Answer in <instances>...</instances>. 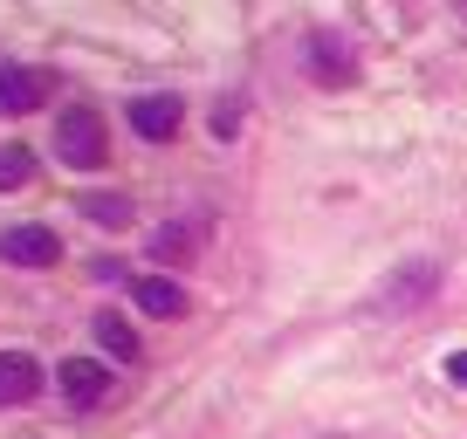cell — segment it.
I'll list each match as a JSON object with an SVG mask.
<instances>
[{
	"label": "cell",
	"instance_id": "cell-12",
	"mask_svg": "<svg viewBox=\"0 0 467 439\" xmlns=\"http://www.w3.org/2000/svg\"><path fill=\"white\" fill-rule=\"evenodd\" d=\"M192 248H200L192 227H159V234H151V254H159V261H192Z\"/></svg>",
	"mask_w": 467,
	"mask_h": 439
},
{
	"label": "cell",
	"instance_id": "cell-8",
	"mask_svg": "<svg viewBox=\"0 0 467 439\" xmlns=\"http://www.w3.org/2000/svg\"><path fill=\"white\" fill-rule=\"evenodd\" d=\"M138 309H145V316H186V289H179V281H165V275H138Z\"/></svg>",
	"mask_w": 467,
	"mask_h": 439
},
{
	"label": "cell",
	"instance_id": "cell-9",
	"mask_svg": "<svg viewBox=\"0 0 467 439\" xmlns=\"http://www.w3.org/2000/svg\"><path fill=\"white\" fill-rule=\"evenodd\" d=\"M89 330H97V343H103L110 357H138V330H131L124 316H117V309H103V316L89 322Z\"/></svg>",
	"mask_w": 467,
	"mask_h": 439
},
{
	"label": "cell",
	"instance_id": "cell-6",
	"mask_svg": "<svg viewBox=\"0 0 467 439\" xmlns=\"http://www.w3.org/2000/svg\"><path fill=\"white\" fill-rule=\"evenodd\" d=\"M179 124H186V103H179V97H138L131 103V131L151 138V145H165Z\"/></svg>",
	"mask_w": 467,
	"mask_h": 439
},
{
	"label": "cell",
	"instance_id": "cell-7",
	"mask_svg": "<svg viewBox=\"0 0 467 439\" xmlns=\"http://www.w3.org/2000/svg\"><path fill=\"white\" fill-rule=\"evenodd\" d=\"M42 392V364L28 351H0V405H28Z\"/></svg>",
	"mask_w": 467,
	"mask_h": 439
},
{
	"label": "cell",
	"instance_id": "cell-1",
	"mask_svg": "<svg viewBox=\"0 0 467 439\" xmlns=\"http://www.w3.org/2000/svg\"><path fill=\"white\" fill-rule=\"evenodd\" d=\"M56 151H62V165H76V172H97L103 165V117L89 110V103H76V110H62V124H56Z\"/></svg>",
	"mask_w": 467,
	"mask_h": 439
},
{
	"label": "cell",
	"instance_id": "cell-14",
	"mask_svg": "<svg viewBox=\"0 0 467 439\" xmlns=\"http://www.w3.org/2000/svg\"><path fill=\"white\" fill-rule=\"evenodd\" d=\"M447 378H453V384H467V351H453V357H447Z\"/></svg>",
	"mask_w": 467,
	"mask_h": 439
},
{
	"label": "cell",
	"instance_id": "cell-5",
	"mask_svg": "<svg viewBox=\"0 0 467 439\" xmlns=\"http://www.w3.org/2000/svg\"><path fill=\"white\" fill-rule=\"evenodd\" d=\"M56 384H62V398H69L76 412H89V405H103V398H110V371L89 364V357H69V364L56 371Z\"/></svg>",
	"mask_w": 467,
	"mask_h": 439
},
{
	"label": "cell",
	"instance_id": "cell-2",
	"mask_svg": "<svg viewBox=\"0 0 467 439\" xmlns=\"http://www.w3.org/2000/svg\"><path fill=\"white\" fill-rule=\"evenodd\" d=\"M48 89H56V76H48V69H28V62H0V117H28V110H42Z\"/></svg>",
	"mask_w": 467,
	"mask_h": 439
},
{
	"label": "cell",
	"instance_id": "cell-10",
	"mask_svg": "<svg viewBox=\"0 0 467 439\" xmlns=\"http://www.w3.org/2000/svg\"><path fill=\"white\" fill-rule=\"evenodd\" d=\"M83 220H97V227H131V199H124V192H89Z\"/></svg>",
	"mask_w": 467,
	"mask_h": 439
},
{
	"label": "cell",
	"instance_id": "cell-3",
	"mask_svg": "<svg viewBox=\"0 0 467 439\" xmlns=\"http://www.w3.org/2000/svg\"><path fill=\"white\" fill-rule=\"evenodd\" d=\"M309 76H317L323 89L358 83V56H350V42H344V35H309Z\"/></svg>",
	"mask_w": 467,
	"mask_h": 439
},
{
	"label": "cell",
	"instance_id": "cell-11",
	"mask_svg": "<svg viewBox=\"0 0 467 439\" xmlns=\"http://www.w3.org/2000/svg\"><path fill=\"white\" fill-rule=\"evenodd\" d=\"M35 179V151L28 145H0V192H15Z\"/></svg>",
	"mask_w": 467,
	"mask_h": 439
},
{
	"label": "cell",
	"instance_id": "cell-4",
	"mask_svg": "<svg viewBox=\"0 0 467 439\" xmlns=\"http://www.w3.org/2000/svg\"><path fill=\"white\" fill-rule=\"evenodd\" d=\"M0 261H15V268H56L62 261V240L48 234V227H7V234H0Z\"/></svg>",
	"mask_w": 467,
	"mask_h": 439
},
{
	"label": "cell",
	"instance_id": "cell-13",
	"mask_svg": "<svg viewBox=\"0 0 467 439\" xmlns=\"http://www.w3.org/2000/svg\"><path fill=\"white\" fill-rule=\"evenodd\" d=\"M234 131H241V103H220V110H213V138H234Z\"/></svg>",
	"mask_w": 467,
	"mask_h": 439
}]
</instances>
